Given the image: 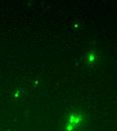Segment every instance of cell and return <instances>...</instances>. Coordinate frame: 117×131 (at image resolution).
Returning <instances> with one entry per match:
<instances>
[{"label":"cell","mask_w":117,"mask_h":131,"mask_svg":"<svg viewBox=\"0 0 117 131\" xmlns=\"http://www.w3.org/2000/svg\"><path fill=\"white\" fill-rule=\"evenodd\" d=\"M84 117L81 112H72L68 116L65 131H78L83 123Z\"/></svg>","instance_id":"cell-1"},{"label":"cell","mask_w":117,"mask_h":131,"mask_svg":"<svg viewBox=\"0 0 117 131\" xmlns=\"http://www.w3.org/2000/svg\"><path fill=\"white\" fill-rule=\"evenodd\" d=\"M84 60L89 66H94L97 63L98 56L94 49H90L84 51Z\"/></svg>","instance_id":"cell-2"}]
</instances>
